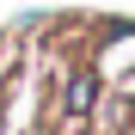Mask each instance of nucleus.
Masks as SVG:
<instances>
[{
    "instance_id": "nucleus-1",
    "label": "nucleus",
    "mask_w": 135,
    "mask_h": 135,
    "mask_svg": "<svg viewBox=\"0 0 135 135\" xmlns=\"http://www.w3.org/2000/svg\"><path fill=\"white\" fill-rule=\"evenodd\" d=\"M98 92H104V86H98V68H92V61H74L68 80H61V117H68V123H86V117L98 110Z\"/></svg>"
}]
</instances>
